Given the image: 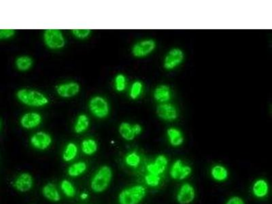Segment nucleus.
<instances>
[{
  "label": "nucleus",
  "instance_id": "11",
  "mask_svg": "<svg viewBox=\"0 0 272 204\" xmlns=\"http://www.w3.org/2000/svg\"><path fill=\"white\" fill-rule=\"evenodd\" d=\"M157 116L165 121H175L179 116V112L175 106L169 103L160 104L157 108Z\"/></svg>",
  "mask_w": 272,
  "mask_h": 204
},
{
  "label": "nucleus",
  "instance_id": "12",
  "mask_svg": "<svg viewBox=\"0 0 272 204\" xmlns=\"http://www.w3.org/2000/svg\"><path fill=\"white\" fill-rule=\"evenodd\" d=\"M34 178L30 173L24 172L17 176L13 183V186L20 193L30 191L34 186Z\"/></svg>",
  "mask_w": 272,
  "mask_h": 204
},
{
  "label": "nucleus",
  "instance_id": "8",
  "mask_svg": "<svg viewBox=\"0 0 272 204\" xmlns=\"http://www.w3.org/2000/svg\"><path fill=\"white\" fill-rule=\"evenodd\" d=\"M192 167L189 165L184 164L181 159H178L172 164L169 174L172 179L183 181L189 177L192 173Z\"/></svg>",
  "mask_w": 272,
  "mask_h": 204
},
{
  "label": "nucleus",
  "instance_id": "7",
  "mask_svg": "<svg viewBox=\"0 0 272 204\" xmlns=\"http://www.w3.org/2000/svg\"><path fill=\"white\" fill-rule=\"evenodd\" d=\"M156 46L155 40L146 39L136 43L131 49V53L136 58L146 57L155 51Z\"/></svg>",
  "mask_w": 272,
  "mask_h": 204
},
{
  "label": "nucleus",
  "instance_id": "25",
  "mask_svg": "<svg viewBox=\"0 0 272 204\" xmlns=\"http://www.w3.org/2000/svg\"><path fill=\"white\" fill-rule=\"evenodd\" d=\"M87 169V164L84 162L75 163L70 166L68 169V174L71 177H78L84 174Z\"/></svg>",
  "mask_w": 272,
  "mask_h": 204
},
{
  "label": "nucleus",
  "instance_id": "34",
  "mask_svg": "<svg viewBox=\"0 0 272 204\" xmlns=\"http://www.w3.org/2000/svg\"><path fill=\"white\" fill-rule=\"evenodd\" d=\"M225 204H246V203L240 197L233 196L227 200Z\"/></svg>",
  "mask_w": 272,
  "mask_h": 204
},
{
  "label": "nucleus",
  "instance_id": "15",
  "mask_svg": "<svg viewBox=\"0 0 272 204\" xmlns=\"http://www.w3.org/2000/svg\"><path fill=\"white\" fill-rule=\"evenodd\" d=\"M42 118L39 113L28 112L22 116L20 123L23 128L32 130L37 128L42 123Z\"/></svg>",
  "mask_w": 272,
  "mask_h": 204
},
{
  "label": "nucleus",
  "instance_id": "13",
  "mask_svg": "<svg viewBox=\"0 0 272 204\" xmlns=\"http://www.w3.org/2000/svg\"><path fill=\"white\" fill-rule=\"evenodd\" d=\"M80 85L78 82H68L56 86V93L63 98H70L76 96L80 92Z\"/></svg>",
  "mask_w": 272,
  "mask_h": 204
},
{
  "label": "nucleus",
  "instance_id": "28",
  "mask_svg": "<svg viewBox=\"0 0 272 204\" xmlns=\"http://www.w3.org/2000/svg\"><path fill=\"white\" fill-rule=\"evenodd\" d=\"M61 188L68 198H73L76 195V188L73 183L68 180H63L61 183Z\"/></svg>",
  "mask_w": 272,
  "mask_h": 204
},
{
  "label": "nucleus",
  "instance_id": "22",
  "mask_svg": "<svg viewBox=\"0 0 272 204\" xmlns=\"http://www.w3.org/2000/svg\"><path fill=\"white\" fill-rule=\"evenodd\" d=\"M119 132L121 136L127 141H131L136 138L133 131L132 125L127 122H123L120 125Z\"/></svg>",
  "mask_w": 272,
  "mask_h": 204
},
{
  "label": "nucleus",
  "instance_id": "30",
  "mask_svg": "<svg viewBox=\"0 0 272 204\" xmlns=\"http://www.w3.org/2000/svg\"><path fill=\"white\" fill-rule=\"evenodd\" d=\"M114 86L118 92H123L126 90L127 86V78L123 74L116 75L114 80Z\"/></svg>",
  "mask_w": 272,
  "mask_h": 204
},
{
  "label": "nucleus",
  "instance_id": "20",
  "mask_svg": "<svg viewBox=\"0 0 272 204\" xmlns=\"http://www.w3.org/2000/svg\"><path fill=\"white\" fill-rule=\"evenodd\" d=\"M211 176L216 181L223 182L228 178L229 171L225 166L216 165L211 169Z\"/></svg>",
  "mask_w": 272,
  "mask_h": 204
},
{
  "label": "nucleus",
  "instance_id": "10",
  "mask_svg": "<svg viewBox=\"0 0 272 204\" xmlns=\"http://www.w3.org/2000/svg\"><path fill=\"white\" fill-rule=\"evenodd\" d=\"M52 142L51 135L44 131L36 132L30 138V143L32 147L40 150H44L49 148Z\"/></svg>",
  "mask_w": 272,
  "mask_h": 204
},
{
  "label": "nucleus",
  "instance_id": "27",
  "mask_svg": "<svg viewBox=\"0 0 272 204\" xmlns=\"http://www.w3.org/2000/svg\"><path fill=\"white\" fill-rule=\"evenodd\" d=\"M143 83L140 80L133 82L129 92V97L131 99L133 100L138 99L143 93Z\"/></svg>",
  "mask_w": 272,
  "mask_h": 204
},
{
  "label": "nucleus",
  "instance_id": "9",
  "mask_svg": "<svg viewBox=\"0 0 272 204\" xmlns=\"http://www.w3.org/2000/svg\"><path fill=\"white\" fill-rule=\"evenodd\" d=\"M196 198V188L192 185L188 183L181 185L176 195V200L179 204H191Z\"/></svg>",
  "mask_w": 272,
  "mask_h": 204
},
{
  "label": "nucleus",
  "instance_id": "19",
  "mask_svg": "<svg viewBox=\"0 0 272 204\" xmlns=\"http://www.w3.org/2000/svg\"><path fill=\"white\" fill-rule=\"evenodd\" d=\"M167 136L169 144L174 147H179L184 142V135L179 129L170 128L167 130Z\"/></svg>",
  "mask_w": 272,
  "mask_h": 204
},
{
  "label": "nucleus",
  "instance_id": "17",
  "mask_svg": "<svg viewBox=\"0 0 272 204\" xmlns=\"http://www.w3.org/2000/svg\"><path fill=\"white\" fill-rule=\"evenodd\" d=\"M253 195L257 198H263L269 193V185L264 179L256 180L253 185Z\"/></svg>",
  "mask_w": 272,
  "mask_h": 204
},
{
  "label": "nucleus",
  "instance_id": "16",
  "mask_svg": "<svg viewBox=\"0 0 272 204\" xmlns=\"http://www.w3.org/2000/svg\"><path fill=\"white\" fill-rule=\"evenodd\" d=\"M154 99L157 102L163 104L170 100L172 97V91L170 87L167 85H160L157 86L153 92Z\"/></svg>",
  "mask_w": 272,
  "mask_h": 204
},
{
  "label": "nucleus",
  "instance_id": "2",
  "mask_svg": "<svg viewBox=\"0 0 272 204\" xmlns=\"http://www.w3.org/2000/svg\"><path fill=\"white\" fill-rule=\"evenodd\" d=\"M113 172L109 166H102L99 168L91 181V188L96 193H102L109 188L112 181Z\"/></svg>",
  "mask_w": 272,
  "mask_h": 204
},
{
  "label": "nucleus",
  "instance_id": "37",
  "mask_svg": "<svg viewBox=\"0 0 272 204\" xmlns=\"http://www.w3.org/2000/svg\"><path fill=\"white\" fill-rule=\"evenodd\" d=\"M1 120H0V128H1Z\"/></svg>",
  "mask_w": 272,
  "mask_h": 204
},
{
  "label": "nucleus",
  "instance_id": "6",
  "mask_svg": "<svg viewBox=\"0 0 272 204\" xmlns=\"http://www.w3.org/2000/svg\"><path fill=\"white\" fill-rule=\"evenodd\" d=\"M184 59V53L179 48L169 50L164 58L163 67L165 70H173L179 66Z\"/></svg>",
  "mask_w": 272,
  "mask_h": 204
},
{
  "label": "nucleus",
  "instance_id": "33",
  "mask_svg": "<svg viewBox=\"0 0 272 204\" xmlns=\"http://www.w3.org/2000/svg\"><path fill=\"white\" fill-rule=\"evenodd\" d=\"M15 34L14 30H0V40H6L13 37Z\"/></svg>",
  "mask_w": 272,
  "mask_h": 204
},
{
  "label": "nucleus",
  "instance_id": "14",
  "mask_svg": "<svg viewBox=\"0 0 272 204\" xmlns=\"http://www.w3.org/2000/svg\"><path fill=\"white\" fill-rule=\"evenodd\" d=\"M168 166V159L165 155H159L155 162L147 165L146 169L148 173L161 176L165 172Z\"/></svg>",
  "mask_w": 272,
  "mask_h": 204
},
{
  "label": "nucleus",
  "instance_id": "35",
  "mask_svg": "<svg viewBox=\"0 0 272 204\" xmlns=\"http://www.w3.org/2000/svg\"><path fill=\"white\" fill-rule=\"evenodd\" d=\"M133 131L134 132L136 136L137 135L141 134L142 132H143V128H142L141 125L139 124H134L132 125Z\"/></svg>",
  "mask_w": 272,
  "mask_h": 204
},
{
  "label": "nucleus",
  "instance_id": "23",
  "mask_svg": "<svg viewBox=\"0 0 272 204\" xmlns=\"http://www.w3.org/2000/svg\"><path fill=\"white\" fill-rule=\"evenodd\" d=\"M98 148L97 142L92 138H87L82 142L81 149L84 154L87 155H92L97 152Z\"/></svg>",
  "mask_w": 272,
  "mask_h": 204
},
{
  "label": "nucleus",
  "instance_id": "36",
  "mask_svg": "<svg viewBox=\"0 0 272 204\" xmlns=\"http://www.w3.org/2000/svg\"><path fill=\"white\" fill-rule=\"evenodd\" d=\"M80 198H81L82 200H86L87 198H88V194L86 193H82L80 195Z\"/></svg>",
  "mask_w": 272,
  "mask_h": 204
},
{
  "label": "nucleus",
  "instance_id": "32",
  "mask_svg": "<svg viewBox=\"0 0 272 204\" xmlns=\"http://www.w3.org/2000/svg\"><path fill=\"white\" fill-rule=\"evenodd\" d=\"M73 34L78 39H85L90 37L91 31L90 30H73Z\"/></svg>",
  "mask_w": 272,
  "mask_h": 204
},
{
  "label": "nucleus",
  "instance_id": "21",
  "mask_svg": "<svg viewBox=\"0 0 272 204\" xmlns=\"http://www.w3.org/2000/svg\"><path fill=\"white\" fill-rule=\"evenodd\" d=\"M34 64V60L30 56H18L15 61V66L17 70L21 72L30 70Z\"/></svg>",
  "mask_w": 272,
  "mask_h": 204
},
{
  "label": "nucleus",
  "instance_id": "26",
  "mask_svg": "<svg viewBox=\"0 0 272 204\" xmlns=\"http://www.w3.org/2000/svg\"><path fill=\"white\" fill-rule=\"evenodd\" d=\"M78 154V147L76 144L73 142H70L67 145L64 151L63 152V159L66 162H71L76 158Z\"/></svg>",
  "mask_w": 272,
  "mask_h": 204
},
{
  "label": "nucleus",
  "instance_id": "18",
  "mask_svg": "<svg viewBox=\"0 0 272 204\" xmlns=\"http://www.w3.org/2000/svg\"><path fill=\"white\" fill-rule=\"evenodd\" d=\"M42 193L44 198L49 201L58 202L61 200V195L54 183H49L44 185L42 187Z\"/></svg>",
  "mask_w": 272,
  "mask_h": 204
},
{
  "label": "nucleus",
  "instance_id": "5",
  "mask_svg": "<svg viewBox=\"0 0 272 204\" xmlns=\"http://www.w3.org/2000/svg\"><path fill=\"white\" fill-rule=\"evenodd\" d=\"M91 112L95 117L104 119L109 114V107L107 99L101 96L92 97L89 103Z\"/></svg>",
  "mask_w": 272,
  "mask_h": 204
},
{
  "label": "nucleus",
  "instance_id": "1",
  "mask_svg": "<svg viewBox=\"0 0 272 204\" xmlns=\"http://www.w3.org/2000/svg\"><path fill=\"white\" fill-rule=\"evenodd\" d=\"M16 95L20 102L32 107H42L49 102V99L43 93L34 89H20Z\"/></svg>",
  "mask_w": 272,
  "mask_h": 204
},
{
  "label": "nucleus",
  "instance_id": "4",
  "mask_svg": "<svg viewBox=\"0 0 272 204\" xmlns=\"http://www.w3.org/2000/svg\"><path fill=\"white\" fill-rule=\"evenodd\" d=\"M44 42L49 49L59 50L66 45V40L59 30H47L44 32Z\"/></svg>",
  "mask_w": 272,
  "mask_h": 204
},
{
  "label": "nucleus",
  "instance_id": "3",
  "mask_svg": "<svg viewBox=\"0 0 272 204\" xmlns=\"http://www.w3.org/2000/svg\"><path fill=\"white\" fill-rule=\"evenodd\" d=\"M146 195V189L138 185L124 188L119 195V204H139Z\"/></svg>",
  "mask_w": 272,
  "mask_h": 204
},
{
  "label": "nucleus",
  "instance_id": "29",
  "mask_svg": "<svg viewBox=\"0 0 272 204\" xmlns=\"http://www.w3.org/2000/svg\"><path fill=\"white\" fill-rule=\"evenodd\" d=\"M125 160H126V164L128 166L134 168L138 167L140 162H141L140 156L135 151L129 152V154H127Z\"/></svg>",
  "mask_w": 272,
  "mask_h": 204
},
{
  "label": "nucleus",
  "instance_id": "24",
  "mask_svg": "<svg viewBox=\"0 0 272 204\" xmlns=\"http://www.w3.org/2000/svg\"><path fill=\"white\" fill-rule=\"evenodd\" d=\"M89 127H90V119L88 116L86 114H81L77 118L73 130L76 133L79 134L87 131Z\"/></svg>",
  "mask_w": 272,
  "mask_h": 204
},
{
  "label": "nucleus",
  "instance_id": "31",
  "mask_svg": "<svg viewBox=\"0 0 272 204\" xmlns=\"http://www.w3.org/2000/svg\"><path fill=\"white\" fill-rule=\"evenodd\" d=\"M161 180H162L161 176H158V175L148 173L145 176V182H146L147 185L151 186V187H157V186H158L160 184Z\"/></svg>",
  "mask_w": 272,
  "mask_h": 204
}]
</instances>
